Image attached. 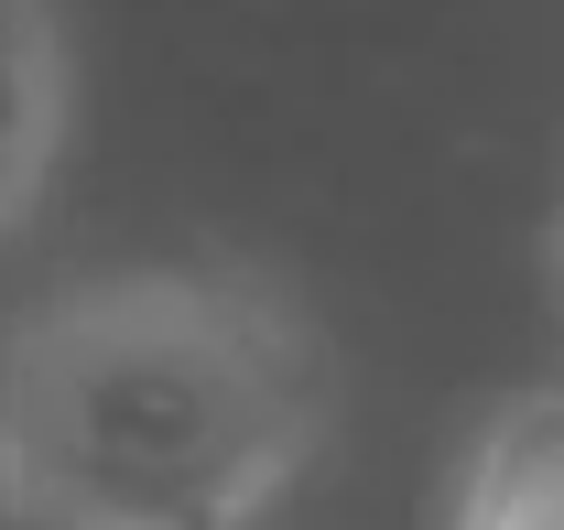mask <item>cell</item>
Wrapping results in <instances>:
<instances>
[{
  "label": "cell",
  "instance_id": "3957f363",
  "mask_svg": "<svg viewBox=\"0 0 564 530\" xmlns=\"http://www.w3.org/2000/svg\"><path fill=\"white\" fill-rule=\"evenodd\" d=\"M456 530H564V390H532L489 422Z\"/></svg>",
  "mask_w": 564,
  "mask_h": 530
},
{
  "label": "cell",
  "instance_id": "6da1fadb",
  "mask_svg": "<svg viewBox=\"0 0 564 530\" xmlns=\"http://www.w3.org/2000/svg\"><path fill=\"white\" fill-rule=\"evenodd\" d=\"M326 444V346L239 261H131L0 335L11 530H261Z\"/></svg>",
  "mask_w": 564,
  "mask_h": 530
},
{
  "label": "cell",
  "instance_id": "7a4b0ae2",
  "mask_svg": "<svg viewBox=\"0 0 564 530\" xmlns=\"http://www.w3.org/2000/svg\"><path fill=\"white\" fill-rule=\"evenodd\" d=\"M66 11L55 0H0V228H22L55 152H66Z\"/></svg>",
  "mask_w": 564,
  "mask_h": 530
}]
</instances>
